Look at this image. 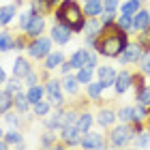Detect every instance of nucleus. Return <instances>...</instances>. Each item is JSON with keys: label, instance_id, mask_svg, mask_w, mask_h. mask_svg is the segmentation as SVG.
Segmentation results:
<instances>
[{"label": "nucleus", "instance_id": "22", "mask_svg": "<svg viewBox=\"0 0 150 150\" xmlns=\"http://www.w3.org/2000/svg\"><path fill=\"white\" fill-rule=\"evenodd\" d=\"M88 54H90V50H88L86 45H81V47H77V50H73L71 52V56H69V62H71V67L75 71L77 69H81V67L86 64V60H88Z\"/></svg>", "mask_w": 150, "mask_h": 150}, {"label": "nucleus", "instance_id": "18", "mask_svg": "<svg viewBox=\"0 0 150 150\" xmlns=\"http://www.w3.org/2000/svg\"><path fill=\"white\" fill-rule=\"evenodd\" d=\"M81 88H84V86L77 81V77H75V71L69 73V75H62V90H64V94H67L69 99H77L79 92H81Z\"/></svg>", "mask_w": 150, "mask_h": 150}, {"label": "nucleus", "instance_id": "38", "mask_svg": "<svg viewBox=\"0 0 150 150\" xmlns=\"http://www.w3.org/2000/svg\"><path fill=\"white\" fill-rule=\"evenodd\" d=\"M118 122H133V116H135V105H120L118 110Z\"/></svg>", "mask_w": 150, "mask_h": 150}, {"label": "nucleus", "instance_id": "13", "mask_svg": "<svg viewBox=\"0 0 150 150\" xmlns=\"http://www.w3.org/2000/svg\"><path fill=\"white\" fill-rule=\"evenodd\" d=\"M64 110L67 107H54L50 116H45V118H41V127L43 129H50V131H60V129L64 127Z\"/></svg>", "mask_w": 150, "mask_h": 150}, {"label": "nucleus", "instance_id": "56", "mask_svg": "<svg viewBox=\"0 0 150 150\" xmlns=\"http://www.w3.org/2000/svg\"><path fill=\"white\" fill-rule=\"evenodd\" d=\"M146 127H150V114H148V122H146Z\"/></svg>", "mask_w": 150, "mask_h": 150}, {"label": "nucleus", "instance_id": "30", "mask_svg": "<svg viewBox=\"0 0 150 150\" xmlns=\"http://www.w3.org/2000/svg\"><path fill=\"white\" fill-rule=\"evenodd\" d=\"M84 4V13L86 17H99L103 13V0H86Z\"/></svg>", "mask_w": 150, "mask_h": 150}, {"label": "nucleus", "instance_id": "21", "mask_svg": "<svg viewBox=\"0 0 150 150\" xmlns=\"http://www.w3.org/2000/svg\"><path fill=\"white\" fill-rule=\"evenodd\" d=\"M150 26V11H148V6H142V9L133 15V30H135V35H137L139 30H146Z\"/></svg>", "mask_w": 150, "mask_h": 150}, {"label": "nucleus", "instance_id": "44", "mask_svg": "<svg viewBox=\"0 0 150 150\" xmlns=\"http://www.w3.org/2000/svg\"><path fill=\"white\" fill-rule=\"evenodd\" d=\"M135 41H137L146 52H150V26H148L146 30H139L137 35H135Z\"/></svg>", "mask_w": 150, "mask_h": 150}, {"label": "nucleus", "instance_id": "54", "mask_svg": "<svg viewBox=\"0 0 150 150\" xmlns=\"http://www.w3.org/2000/svg\"><path fill=\"white\" fill-rule=\"evenodd\" d=\"M13 2H15V4H17V6H19V9H22V6H24V4H26V2H28V0H13Z\"/></svg>", "mask_w": 150, "mask_h": 150}, {"label": "nucleus", "instance_id": "15", "mask_svg": "<svg viewBox=\"0 0 150 150\" xmlns=\"http://www.w3.org/2000/svg\"><path fill=\"white\" fill-rule=\"evenodd\" d=\"M58 137L67 144V148H79L81 131L77 129V125H69V127H62L58 131Z\"/></svg>", "mask_w": 150, "mask_h": 150}, {"label": "nucleus", "instance_id": "39", "mask_svg": "<svg viewBox=\"0 0 150 150\" xmlns=\"http://www.w3.org/2000/svg\"><path fill=\"white\" fill-rule=\"evenodd\" d=\"M30 19H32V13L30 9H19V15H17V32H26V28H28V24H30Z\"/></svg>", "mask_w": 150, "mask_h": 150}, {"label": "nucleus", "instance_id": "4", "mask_svg": "<svg viewBox=\"0 0 150 150\" xmlns=\"http://www.w3.org/2000/svg\"><path fill=\"white\" fill-rule=\"evenodd\" d=\"M54 50V41H52V37L50 35H41V37H37V39H30L28 41V47H26V56H28L30 60H35V62H43L45 60V56L50 54Z\"/></svg>", "mask_w": 150, "mask_h": 150}, {"label": "nucleus", "instance_id": "57", "mask_svg": "<svg viewBox=\"0 0 150 150\" xmlns=\"http://www.w3.org/2000/svg\"><path fill=\"white\" fill-rule=\"evenodd\" d=\"M139 2H146V0H139Z\"/></svg>", "mask_w": 150, "mask_h": 150}, {"label": "nucleus", "instance_id": "52", "mask_svg": "<svg viewBox=\"0 0 150 150\" xmlns=\"http://www.w3.org/2000/svg\"><path fill=\"white\" fill-rule=\"evenodd\" d=\"M9 77H11V75L6 73V69H4L2 64H0V88H2V86L6 84V79H9Z\"/></svg>", "mask_w": 150, "mask_h": 150}, {"label": "nucleus", "instance_id": "1", "mask_svg": "<svg viewBox=\"0 0 150 150\" xmlns=\"http://www.w3.org/2000/svg\"><path fill=\"white\" fill-rule=\"evenodd\" d=\"M129 41H131V35H129V32H125L122 28H118V26H112V28H105L101 32L99 45H97L94 52H97L103 60H116L127 50Z\"/></svg>", "mask_w": 150, "mask_h": 150}, {"label": "nucleus", "instance_id": "50", "mask_svg": "<svg viewBox=\"0 0 150 150\" xmlns=\"http://www.w3.org/2000/svg\"><path fill=\"white\" fill-rule=\"evenodd\" d=\"M122 0H103V11H118Z\"/></svg>", "mask_w": 150, "mask_h": 150}, {"label": "nucleus", "instance_id": "11", "mask_svg": "<svg viewBox=\"0 0 150 150\" xmlns=\"http://www.w3.org/2000/svg\"><path fill=\"white\" fill-rule=\"evenodd\" d=\"M35 60H30L26 54H22L19 52L15 58H13V67H11V75L13 77H19V79H26L28 77V73L35 69Z\"/></svg>", "mask_w": 150, "mask_h": 150}, {"label": "nucleus", "instance_id": "47", "mask_svg": "<svg viewBox=\"0 0 150 150\" xmlns=\"http://www.w3.org/2000/svg\"><path fill=\"white\" fill-rule=\"evenodd\" d=\"M99 64H101V56H99L94 50H90V54H88V60H86L84 67H88V69H92V71H97Z\"/></svg>", "mask_w": 150, "mask_h": 150}, {"label": "nucleus", "instance_id": "31", "mask_svg": "<svg viewBox=\"0 0 150 150\" xmlns=\"http://www.w3.org/2000/svg\"><path fill=\"white\" fill-rule=\"evenodd\" d=\"M131 148H150V127L142 129L139 133H135L131 142Z\"/></svg>", "mask_w": 150, "mask_h": 150}, {"label": "nucleus", "instance_id": "16", "mask_svg": "<svg viewBox=\"0 0 150 150\" xmlns=\"http://www.w3.org/2000/svg\"><path fill=\"white\" fill-rule=\"evenodd\" d=\"M103 94H105V88L101 86L99 79H92L90 84L84 86V97H86V101H90V103H94V105H99L101 101H103Z\"/></svg>", "mask_w": 150, "mask_h": 150}, {"label": "nucleus", "instance_id": "41", "mask_svg": "<svg viewBox=\"0 0 150 150\" xmlns=\"http://www.w3.org/2000/svg\"><path fill=\"white\" fill-rule=\"evenodd\" d=\"M32 2L37 4V9L41 13H45V15H52L54 9H56V4L60 2V0H32Z\"/></svg>", "mask_w": 150, "mask_h": 150}, {"label": "nucleus", "instance_id": "12", "mask_svg": "<svg viewBox=\"0 0 150 150\" xmlns=\"http://www.w3.org/2000/svg\"><path fill=\"white\" fill-rule=\"evenodd\" d=\"M116 75H118V69L110 62V60H105L103 64L97 67V79L101 81V86L105 88V90H110L116 81Z\"/></svg>", "mask_w": 150, "mask_h": 150}, {"label": "nucleus", "instance_id": "8", "mask_svg": "<svg viewBox=\"0 0 150 150\" xmlns=\"http://www.w3.org/2000/svg\"><path fill=\"white\" fill-rule=\"evenodd\" d=\"M112 90H114L116 97H125V94H129L133 90V71L129 69V67H122V69L118 71Z\"/></svg>", "mask_w": 150, "mask_h": 150}, {"label": "nucleus", "instance_id": "25", "mask_svg": "<svg viewBox=\"0 0 150 150\" xmlns=\"http://www.w3.org/2000/svg\"><path fill=\"white\" fill-rule=\"evenodd\" d=\"M13 110H17L19 114H24V116H26V114H30V110H32V103L28 101V97H26V90L13 97Z\"/></svg>", "mask_w": 150, "mask_h": 150}, {"label": "nucleus", "instance_id": "29", "mask_svg": "<svg viewBox=\"0 0 150 150\" xmlns=\"http://www.w3.org/2000/svg\"><path fill=\"white\" fill-rule=\"evenodd\" d=\"M2 88L11 94V97H15V94H19V92H24V90H26V84H24V79L13 77V75H11V77L6 79V84H4Z\"/></svg>", "mask_w": 150, "mask_h": 150}, {"label": "nucleus", "instance_id": "34", "mask_svg": "<svg viewBox=\"0 0 150 150\" xmlns=\"http://www.w3.org/2000/svg\"><path fill=\"white\" fill-rule=\"evenodd\" d=\"M103 32V24H101L99 17H86V30L84 35H94V37H101Z\"/></svg>", "mask_w": 150, "mask_h": 150}, {"label": "nucleus", "instance_id": "20", "mask_svg": "<svg viewBox=\"0 0 150 150\" xmlns=\"http://www.w3.org/2000/svg\"><path fill=\"white\" fill-rule=\"evenodd\" d=\"M77 129L81 133H88L90 129H94L97 127V118H94V112H90V110H79V118H77Z\"/></svg>", "mask_w": 150, "mask_h": 150}, {"label": "nucleus", "instance_id": "14", "mask_svg": "<svg viewBox=\"0 0 150 150\" xmlns=\"http://www.w3.org/2000/svg\"><path fill=\"white\" fill-rule=\"evenodd\" d=\"M45 32H47V15L45 13H37V15H32V19H30V24H28V28H26L24 35L28 39H37L41 35H45Z\"/></svg>", "mask_w": 150, "mask_h": 150}, {"label": "nucleus", "instance_id": "58", "mask_svg": "<svg viewBox=\"0 0 150 150\" xmlns=\"http://www.w3.org/2000/svg\"><path fill=\"white\" fill-rule=\"evenodd\" d=\"M81 2H86V0H81Z\"/></svg>", "mask_w": 150, "mask_h": 150}, {"label": "nucleus", "instance_id": "32", "mask_svg": "<svg viewBox=\"0 0 150 150\" xmlns=\"http://www.w3.org/2000/svg\"><path fill=\"white\" fill-rule=\"evenodd\" d=\"M43 84H45V92L50 94V92H58V90H62V77L60 75H47V77L43 79ZM45 94V97H47Z\"/></svg>", "mask_w": 150, "mask_h": 150}, {"label": "nucleus", "instance_id": "42", "mask_svg": "<svg viewBox=\"0 0 150 150\" xmlns=\"http://www.w3.org/2000/svg\"><path fill=\"white\" fill-rule=\"evenodd\" d=\"M116 17H118V11H103L101 13L99 19H101V24H103V30L116 26Z\"/></svg>", "mask_w": 150, "mask_h": 150}, {"label": "nucleus", "instance_id": "40", "mask_svg": "<svg viewBox=\"0 0 150 150\" xmlns=\"http://www.w3.org/2000/svg\"><path fill=\"white\" fill-rule=\"evenodd\" d=\"M9 110H13V97L4 90V88H0V118H2V114L9 112Z\"/></svg>", "mask_w": 150, "mask_h": 150}, {"label": "nucleus", "instance_id": "48", "mask_svg": "<svg viewBox=\"0 0 150 150\" xmlns=\"http://www.w3.org/2000/svg\"><path fill=\"white\" fill-rule=\"evenodd\" d=\"M28 37L24 35V32H17L15 35V52H26V47H28Z\"/></svg>", "mask_w": 150, "mask_h": 150}, {"label": "nucleus", "instance_id": "23", "mask_svg": "<svg viewBox=\"0 0 150 150\" xmlns=\"http://www.w3.org/2000/svg\"><path fill=\"white\" fill-rule=\"evenodd\" d=\"M15 52V35L9 28H0V54Z\"/></svg>", "mask_w": 150, "mask_h": 150}, {"label": "nucleus", "instance_id": "2", "mask_svg": "<svg viewBox=\"0 0 150 150\" xmlns=\"http://www.w3.org/2000/svg\"><path fill=\"white\" fill-rule=\"evenodd\" d=\"M54 19L67 24L75 35H84L86 30V13L81 0H60L54 9Z\"/></svg>", "mask_w": 150, "mask_h": 150}, {"label": "nucleus", "instance_id": "37", "mask_svg": "<svg viewBox=\"0 0 150 150\" xmlns=\"http://www.w3.org/2000/svg\"><path fill=\"white\" fill-rule=\"evenodd\" d=\"M45 99L50 101V103H52L54 107H67V105H69V97L64 94V90H58V92H50V94H47Z\"/></svg>", "mask_w": 150, "mask_h": 150}, {"label": "nucleus", "instance_id": "59", "mask_svg": "<svg viewBox=\"0 0 150 150\" xmlns=\"http://www.w3.org/2000/svg\"><path fill=\"white\" fill-rule=\"evenodd\" d=\"M148 11H150V6H148Z\"/></svg>", "mask_w": 150, "mask_h": 150}, {"label": "nucleus", "instance_id": "33", "mask_svg": "<svg viewBox=\"0 0 150 150\" xmlns=\"http://www.w3.org/2000/svg\"><path fill=\"white\" fill-rule=\"evenodd\" d=\"M142 6H144V2H139V0H122L118 13H122V15H135Z\"/></svg>", "mask_w": 150, "mask_h": 150}, {"label": "nucleus", "instance_id": "27", "mask_svg": "<svg viewBox=\"0 0 150 150\" xmlns=\"http://www.w3.org/2000/svg\"><path fill=\"white\" fill-rule=\"evenodd\" d=\"M52 110H54V105L50 103V101H47V99H41V101H37V103L35 105H32V116H35V118H45V116H50L52 114Z\"/></svg>", "mask_w": 150, "mask_h": 150}, {"label": "nucleus", "instance_id": "26", "mask_svg": "<svg viewBox=\"0 0 150 150\" xmlns=\"http://www.w3.org/2000/svg\"><path fill=\"white\" fill-rule=\"evenodd\" d=\"M45 84L41 81V84H35V86H26V97H28V101L32 105L37 103V101H41V99H45Z\"/></svg>", "mask_w": 150, "mask_h": 150}, {"label": "nucleus", "instance_id": "55", "mask_svg": "<svg viewBox=\"0 0 150 150\" xmlns=\"http://www.w3.org/2000/svg\"><path fill=\"white\" fill-rule=\"evenodd\" d=\"M4 137V129H2V125H0V139Z\"/></svg>", "mask_w": 150, "mask_h": 150}, {"label": "nucleus", "instance_id": "17", "mask_svg": "<svg viewBox=\"0 0 150 150\" xmlns=\"http://www.w3.org/2000/svg\"><path fill=\"white\" fill-rule=\"evenodd\" d=\"M17 15H19V6L15 2L2 4L0 6V28H9L13 22H17Z\"/></svg>", "mask_w": 150, "mask_h": 150}, {"label": "nucleus", "instance_id": "35", "mask_svg": "<svg viewBox=\"0 0 150 150\" xmlns=\"http://www.w3.org/2000/svg\"><path fill=\"white\" fill-rule=\"evenodd\" d=\"M75 77H77V81L81 86H86V84H90L92 79H97V71L88 69V67H81V69L75 71Z\"/></svg>", "mask_w": 150, "mask_h": 150}, {"label": "nucleus", "instance_id": "19", "mask_svg": "<svg viewBox=\"0 0 150 150\" xmlns=\"http://www.w3.org/2000/svg\"><path fill=\"white\" fill-rule=\"evenodd\" d=\"M2 122H4L6 129H24V125L28 120H26V116L19 114L17 110H9V112L2 114Z\"/></svg>", "mask_w": 150, "mask_h": 150}, {"label": "nucleus", "instance_id": "60", "mask_svg": "<svg viewBox=\"0 0 150 150\" xmlns=\"http://www.w3.org/2000/svg\"><path fill=\"white\" fill-rule=\"evenodd\" d=\"M0 6H2V4H0Z\"/></svg>", "mask_w": 150, "mask_h": 150}, {"label": "nucleus", "instance_id": "7", "mask_svg": "<svg viewBox=\"0 0 150 150\" xmlns=\"http://www.w3.org/2000/svg\"><path fill=\"white\" fill-rule=\"evenodd\" d=\"M144 47H142L137 41H129V45H127V50L120 54L118 58H116V62H118L120 67H135L139 62V58L144 56Z\"/></svg>", "mask_w": 150, "mask_h": 150}, {"label": "nucleus", "instance_id": "45", "mask_svg": "<svg viewBox=\"0 0 150 150\" xmlns=\"http://www.w3.org/2000/svg\"><path fill=\"white\" fill-rule=\"evenodd\" d=\"M139 73H144L146 77H150V52H144V56L139 58V62L135 64Z\"/></svg>", "mask_w": 150, "mask_h": 150}, {"label": "nucleus", "instance_id": "24", "mask_svg": "<svg viewBox=\"0 0 150 150\" xmlns=\"http://www.w3.org/2000/svg\"><path fill=\"white\" fill-rule=\"evenodd\" d=\"M4 139H6V144H9V148H24L26 146L22 129H6L4 131Z\"/></svg>", "mask_w": 150, "mask_h": 150}, {"label": "nucleus", "instance_id": "10", "mask_svg": "<svg viewBox=\"0 0 150 150\" xmlns=\"http://www.w3.org/2000/svg\"><path fill=\"white\" fill-rule=\"evenodd\" d=\"M69 58L62 50H52L50 54L45 56V60L41 62V71H43V79L47 77V75H52L54 71H58L60 69V64L64 62V60Z\"/></svg>", "mask_w": 150, "mask_h": 150}, {"label": "nucleus", "instance_id": "51", "mask_svg": "<svg viewBox=\"0 0 150 150\" xmlns=\"http://www.w3.org/2000/svg\"><path fill=\"white\" fill-rule=\"evenodd\" d=\"M73 71H75V69L71 67V62H69V58H67L64 62L60 64V69H58V75H60V77H62V75H69V73H73Z\"/></svg>", "mask_w": 150, "mask_h": 150}, {"label": "nucleus", "instance_id": "9", "mask_svg": "<svg viewBox=\"0 0 150 150\" xmlns=\"http://www.w3.org/2000/svg\"><path fill=\"white\" fill-rule=\"evenodd\" d=\"M94 118H97V127L101 131H110V129L118 122V114L112 105H101L99 103V110L94 112Z\"/></svg>", "mask_w": 150, "mask_h": 150}, {"label": "nucleus", "instance_id": "28", "mask_svg": "<svg viewBox=\"0 0 150 150\" xmlns=\"http://www.w3.org/2000/svg\"><path fill=\"white\" fill-rule=\"evenodd\" d=\"M58 133L56 131H50V129H43V133L39 135V146L41 148H56L58 144Z\"/></svg>", "mask_w": 150, "mask_h": 150}, {"label": "nucleus", "instance_id": "49", "mask_svg": "<svg viewBox=\"0 0 150 150\" xmlns=\"http://www.w3.org/2000/svg\"><path fill=\"white\" fill-rule=\"evenodd\" d=\"M81 37H84V45L88 47V50H97L99 37H94V35H81Z\"/></svg>", "mask_w": 150, "mask_h": 150}, {"label": "nucleus", "instance_id": "36", "mask_svg": "<svg viewBox=\"0 0 150 150\" xmlns=\"http://www.w3.org/2000/svg\"><path fill=\"white\" fill-rule=\"evenodd\" d=\"M116 26L122 28L125 32H129L131 37H135V30H133V15H122L118 13V17H116Z\"/></svg>", "mask_w": 150, "mask_h": 150}, {"label": "nucleus", "instance_id": "53", "mask_svg": "<svg viewBox=\"0 0 150 150\" xmlns=\"http://www.w3.org/2000/svg\"><path fill=\"white\" fill-rule=\"evenodd\" d=\"M6 148H9V144H6V139L2 137V139H0V150H6Z\"/></svg>", "mask_w": 150, "mask_h": 150}, {"label": "nucleus", "instance_id": "43", "mask_svg": "<svg viewBox=\"0 0 150 150\" xmlns=\"http://www.w3.org/2000/svg\"><path fill=\"white\" fill-rule=\"evenodd\" d=\"M135 103H142V105H148L150 107V81L142 88L139 92H135Z\"/></svg>", "mask_w": 150, "mask_h": 150}, {"label": "nucleus", "instance_id": "46", "mask_svg": "<svg viewBox=\"0 0 150 150\" xmlns=\"http://www.w3.org/2000/svg\"><path fill=\"white\" fill-rule=\"evenodd\" d=\"M148 84V77L139 71H133V92H139L142 88Z\"/></svg>", "mask_w": 150, "mask_h": 150}, {"label": "nucleus", "instance_id": "5", "mask_svg": "<svg viewBox=\"0 0 150 150\" xmlns=\"http://www.w3.org/2000/svg\"><path fill=\"white\" fill-rule=\"evenodd\" d=\"M79 148H84V150H105V148H110L107 133L101 131V129H90L88 133H81Z\"/></svg>", "mask_w": 150, "mask_h": 150}, {"label": "nucleus", "instance_id": "6", "mask_svg": "<svg viewBox=\"0 0 150 150\" xmlns=\"http://www.w3.org/2000/svg\"><path fill=\"white\" fill-rule=\"evenodd\" d=\"M47 35L52 37L54 45H58V47H67V45L71 43V39L75 37V32H73V30H71L67 24H62V22H56V19H54V24L50 26Z\"/></svg>", "mask_w": 150, "mask_h": 150}, {"label": "nucleus", "instance_id": "3", "mask_svg": "<svg viewBox=\"0 0 150 150\" xmlns=\"http://www.w3.org/2000/svg\"><path fill=\"white\" fill-rule=\"evenodd\" d=\"M105 133H107L110 148H116V150L131 146V142L135 137V129H133L131 122H116L110 131H105Z\"/></svg>", "mask_w": 150, "mask_h": 150}]
</instances>
